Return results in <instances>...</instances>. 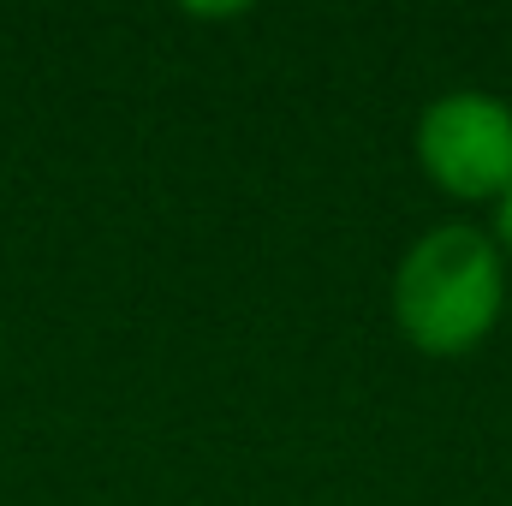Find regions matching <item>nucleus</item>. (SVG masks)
Instances as JSON below:
<instances>
[{"instance_id":"1","label":"nucleus","mask_w":512,"mask_h":506,"mask_svg":"<svg viewBox=\"0 0 512 506\" xmlns=\"http://www.w3.org/2000/svg\"><path fill=\"white\" fill-rule=\"evenodd\" d=\"M507 310V256L489 233L447 221L393 268V322L429 358L477 352Z\"/></svg>"},{"instance_id":"2","label":"nucleus","mask_w":512,"mask_h":506,"mask_svg":"<svg viewBox=\"0 0 512 506\" xmlns=\"http://www.w3.org/2000/svg\"><path fill=\"white\" fill-rule=\"evenodd\" d=\"M417 161L453 203H501L512 191V108L483 90H447L417 120Z\"/></svg>"},{"instance_id":"3","label":"nucleus","mask_w":512,"mask_h":506,"mask_svg":"<svg viewBox=\"0 0 512 506\" xmlns=\"http://www.w3.org/2000/svg\"><path fill=\"white\" fill-rule=\"evenodd\" d=\"M495 245H501V256H512V191L495 203Z\"/></svg>"}]
</instances>
